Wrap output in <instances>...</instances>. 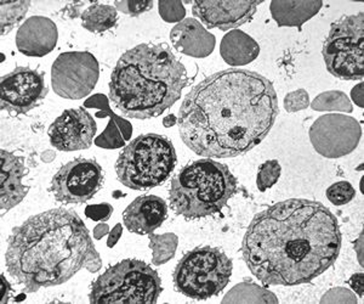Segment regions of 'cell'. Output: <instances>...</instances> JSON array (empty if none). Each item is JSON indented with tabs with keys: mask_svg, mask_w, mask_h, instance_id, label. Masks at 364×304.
Returning a JSON list of instances; mask_svg holds the SVG:
<instances>
[{
	"mask_svg": "<svg viewBox=\"0 0 364 304\" xmlns=\"http://www.w3.org/2000/svg\"><path fill=\"white\" fill-rule=\"evenodd\" d=\"M278 111L271 80L248 70H225L209 75L185 96L178 132L199 156L237 157L267 137Z\"/></svg>",
	"mask_w": 364,
	"mask_h": 304,
	"instance_id": "obj_1",
	"label": "cell"
},
{
	"mask_svg": "<svg viewBox=\"0 0 364 304\" xmlns=\"http://www.w3.org/2000/svg\"><path fill=\"white\" fill-rule=\"evenodd\" d=\"M341 231L336 216L316 201L291 199L257 213L245 233L242 253L261 283L296 286L336 263Z\"/></svg>",
	"mask_w": 364,
	"mask_h": 304,
	"instance_id": "obj_2",
	"label": "cell"
},
{
	"mask_svg": "<svg viewBox=\"0 0 364 304\" xmlns=\"http://www.w3.org/2000/svg\"><path fill=\"white\" fill-rule=\"evenodd\" d=\"M97 254L82 218L56 209L28 218L13 230L5 262L23 291L33 293L67 283Z\"/></svg>",
	"mask_w": 364,
	"mask_h": 304,
	"instance_id": "obj_3",
	"label": "cell"
},
{
	"mask_svg": "<svg viewBox=\"0 0 364 304\" xmlns=\"http://www.w3.org/2000/svg\"><path fill=\"white\" fill-rule=\"evenodd\" d=\"M188 84L186 67L166 44L145 43L122 55L109 80V99L129 118L149 120L176 104Z\"/></svg>",
	"mask_w": 364,
	"mask_h": 304,
	"instance_id": "obj_4",
	"label": "cell"
},
{
	"mask_svg": "<svg viewBox=\"0 0 364 304\" xmlns=\"http://www.w3.org/2000/svg\"><path fill=\"white\" fill-rule=\"evenodd\" d=\"M236 192V177L226 164L210 159H198L175 175L169 202L178 216L199 219L221 212Z\"/></svg>",
	"mask_w": 364,
	"mask_h": 304,
	"instance_id": "obj_5",
	"label": "cell"
},
{
	"mask_svg": "<svg viewBox=\"0 0 364 304\" xmlns=\"http://www.w3.org/2000/svg\"><path fill=\"white\" fill-rule=\"evenodd\" d=\"M178 162L173 142L164 135L145 134L125 146L117 159V177L133 190H149L168 180Z\"/></svg>",
	"mask_w": 364,
	"mask_h": 304,
	"instance_id": "obj_6",
	"label": "cell"
},
{
	"mask_svg": "<svg viewBox=\"0 0 364 304\" xmlns=\"http://www.w3.org/2000/svg\"><path fill=\"white\" fill-rule=\"evenodd\" d=\"M163 288L157 271L147 263L125 259L108 268L91 285L90 303H157Z\"/></svg>",
	"mask_w": 364,
	"mask_h": 304,
	"instance_id": "obj_7",
	"label": "cell"
},
{
	"mask_svg": "<svg viewBox=\"0 0 364 304\" xmlns=\"http://www.w3.org/2000/svg\"><path fill=\"white\" fill-rule=\"evenodd\" d=\"M232 259L216 247H197L187 252L175 268L176 291L193 300L218 296L231 279Z\"/></svg>",
	"mask_w": 364,
	"mask_h": 304,
	"instance_id": "obj_8",
	"label": "cell"
},
{
	"mask_svg": "<svg viewBox=\"0 0 364 304\" xmlns=\"http://www.w3.org/2000/svg\"><path fill=\"white\" fill-rule=\"evenodd\" d=\"M328 71L343 80H362L364 75V15H348L331 25L323 46Z\"/></svg>",
	"mask_w": 364,
	"mask_h": 304,
	"instance_id": "obj_9",
	"label": "cell"
},
{
	"mask_svg": "<svg viewBox=\"0 0 364 304\" xmlns=\"http://www.w3.org/2000/svg\"><path fill=\"white\" fill-rule=\"evenodd\" d=\"M100 67L95 56L87 51H70L58 55L51 67V85L58 96L80 100L97 84Z\"/></svg>",
	"mask_w": 364,
	"mask_h": 304,
	"instance_id": "obj_10",
	"label": "cell"
},
{
	"mask_svg": "<svg viewBox=\"0 0 364 304\" xmlns=\"http://www.w3.org/2000/svg\"><path fill=\"white\" fill-rule=\"evenodd\" d=\"M104 179V169L95 159H77L60 168L50 192L61 204H85L101 190Z\"/></svg>",
	"mask_w": 364,
	"mask_h": 304,
	"instance_id": "obj_11",
	"label": "cell"
},
{
	"mask_svg": "<svg viewBox=\"0 0 364 304\" xmlns=\"http://www.w3.org/2000/svg\"><path fill=\"white\" fill-rule=\"evenodd\" d=\"M362 137L360 123L345 115H324L312 125L310 139L315 150L327 159H339L356 150Z\"/></svg>",
	"mask_w": 364,
	"mask_h": 304,
	"instance_id": "obj_12",
	"label": "cell"
},
{
	"mask_svg": "<svg viewBox=\"0 0 364 304\" xmlns=\"http://www.w3.org/2000/svg\"><path fill=\"white\" fill-rule=\"evenodd\" d=\"M1 109L14 115H25L42 104L49 89L44 73L29 67H17L1 77Z\"/></svg>",
	"mask_w": 364,
	"mask_h": 304,
	"instance_id": "obj_13",
	"label": "cell"
},
{
	"mask_svg": "<svg viewBox=\"0 0 364 304\" xmlns=\"http://www.w3.org/2000/svg\"><path fill=\"white\" fill-rule=\"evenodd\" d=\"M97 132L94 117L84 108L63 111L61 116L50 125L49 138L51 145L58 151L87 150Z\"/></svg>",
	"mask_w": 364,
	"mask_h": 304,
	"instance_id": "obj_14",
	"label": "cell"
},
{
	"mask_svg": "<svg viewBox=\"0 0 364 304\" xmlns=\"http://www.w3.org/2000/svg\"><path fill=\"white\" fill-rule=\"evenodd\" d=\"M261 3L240 0L195 1L192 11L209 28L228 31L250 21Z\"/></svg>",
	"mask_w": 364,
	"mask_h": 304,
	"instance_id": "obj_15",
	"label": "cell"
},
{
	"mask_svg": "<svg viewBox=\"0 0 364 304\" xmlns=\"http://www.w3.org/2000/svg\"><path fill=\"white\" fill-rule=\"evenodd\" d=\"M58 41V27L48 17H29L17 31V49L26 56L43 58L54 51Z\"/></svg>",
	"mask_w": 364,
	"mask_h": 304,
	"instance_id": "obj_16",
	"label": "cell"
},
{
	"mask_svg": "<svg viewBox=\"0 0 364 304\" xmlns=\"http://www.w3.org/2000/svg\"><path fill=\"white\" fill-rule=\"evenodd\" d=\"M168 217V204L154 195L139 196L123 212L125 228L139 235L154 234Z\"/></svg>",
	"mask_w": 364,
	"mask_h": 304,
	"instance_id": "obj_17",
	"label": "cell"
},
{
	"mask_svg": "<svg viewBox=\"0 0 364 304\" xmlns=\"http://www.w3.org/2000/svg\"><path fill=\"white\" fill-rule=\"evenodd\" d=\"M176 51L192 58H207L215 48V36L208 32L195 19H185L170 32Z\"/></svg>",
	"mask_w": 364,
	"mask_h": 304,
	"instance_id": "obj_18",
	"label": "cell"
},
{
	"mask_svg": "<svg viewBox=\"0 0 364 304\" xmlns=\"http://www.w3.org/2000/svg\"><path fill=\"white\" fill-rule=\"evenodd\" d=\"M84 108L99 110V112L95 115L97 118L109 117V122L104 133L95 138L96 146L113 150V149L123 147L125 146V142H128L129 139L132 138L133 125L130 122L117 116L116 113L113 112L109 108L107 96L104 94H95L85 100Z\"/></svg>",
	"mask_w": 364,
	"mask_h": 304,
	"instance_id": "obj_19",
	"label": "cell"
},
{
	"mask_svg": "<svg viewBox=\"0 0 364 304\" xmlns=\"http://www.w3.org/2000/svg\"><path fill=\"white\" fill-rule=\"evenodd\" d=\"M28 173L25 166V159L1 150V175H0V197H1V211H10L21 204L27 194L28 188L22 184L23 177Z\"/></svg>",
	"mask_w": 364,
	"mask_h": 304,
	"instance_id": "obj_20",
	"label": "cell"
},
{
	"mask_svg": "<svg viewBox=\"0 0 364 304\" xmlns=\"http://www.w3.org/2000/svg\"><path fill=\"white\" fill-rule=\"evenodd\" d=\"M321 0H273L269 5L273 20L279 27L301 28L322 9Z\"/></svg>",
	"mask_w": 364,
	"mask_h": 304,
	"instance_id": "obj_21",
	"label": "cell"
},
{
	"mask_svg": "<svg viewBox=\"0 0 364 304\" xmlns=\"http://www.w3.org/2000/svg\"><path fill=\"white\" fill-rule=\"evenodd\" d=\"M220 54L230 66H245L259 56L260 46L243 31L232 29L221 41Z\"/></svg>",
	"mask_w": 364,
	"mask_h": 304,
	"instance_id": "obj_22",
	"label": "cell"
},
{
	"mask_svg": "<svg viewBox=\"0 0 364 304\" xmlns=\"http://www.w3.org/2000/svg\"><path fill=\"white\" fill-rule=\"evenodd\" d=\"M118 21V10L112 5L92 4L82 14V26L91 33H104Z\"/></svg>",
	"mask_w": 364,
	"mask_h": 304,
	"instance_id": "obj_23",
	"label": "cell"
},
{
	"mask_svg": "<svg viewBox=\"0 0 364 304\" xmlns=\"http://www.w3.org/2000/svg\"><path fill=\"white\" fill-rule=\"evenodd\" d=\"M226 302H274L278 300L272 292L257 286L255 283H240L236 288H232L225 297Z\"/></svg>",
	"mask_w": 364,
	"mask_h": 304,
	"instance_id": "obj_24",
	"label": "cell"
},
{
	"mask_svg": "<svg viewBox=\"0 0 364 304\" xmlns=\"http://www.w3.org/2000/svg\"><path fill=\"white\" fill-rule=\"evenodd\" d=\"M149 247L154 251V266H161L173 258L178 248V239L175 234L168 233L163 235L149 234Z\"/></svg>",
	"mask_w": 364,
	"mask_h": 304,
	"instance_id": "obj_25",
	"label": "cell"
},
{
	"mask_svg": "<svg viewBox=\"0 0 364 304\" xmlns=\"http://www.w3.org/2000/svg\"><path fill=\"white\" fill-rule=\"evenodd\" d=\"M311 108L315 111H341L351 113L353 111L351 101L345 93L339 90L322 93L312 101Z\"/></svg>",
	"mask_w": 364,
	"mask_h": 304,
	"instance_id": "obj_26",
	"label": "cell"
},
{
	"mask_svg": "<svg viewBox=\"0 0 364 304\" xmlns=\"http://www.w3.org/2000/svg\"><path fill=\"white\" fill-rule=\"evenodd\" d=\"M1 34L9 33L18 22L23 20L31 6V1H1Z\"/></svg>",
	"mask_w": 364,
	"mask_h": 304,
	"instance_id": "obj_27",
	"label": "cell"
},
{
	"mask_svg": "<svg viewBox=\"0 0 364 304\" xmlns=\"http://www.w3.org/2000/svg\"><path fill=\"white\" fill-rule=\"evenodd\" d=\"M282 167L277 159H269L261 164L257 173V185L260 192H266L277 183L281 177Z\"/></svg>",
	"mask_w": 364,
	"mask_h": 304,
	"instance_id": "obj_28",
	"label": "cell"
},
{
	"mask_svg": "<svg viewBox=\"0 0 364 304\" xmlns=\"http://www.w3.org/2000/svg\"><path fill=\"white\" fill-rule=\"evenodd\" d=\"M356 190L348 182H338L331 185L327 190L328 200L336 206H343L353 200Z\"/></svg>",
	"mask_w": 364,
	"mask_h": 304,
	"instance_id": "obj_29",
	"label": "cell"
},
{
	"mask_svg": "<svg viewBox=\"0 0 364 304\" xmlns=\"http://www.w3.org/2000/svg\"><path fill=\"white\" fill-rule=\"evenodd\" d=\"M159 15L168 23L183 21L186 16V9L178 0H161L158 3Z\"/></svg>",
	"mask_w": 364,
	"mask_h": 304,
	"instance_id": "obj_30",
	"label": "cell"
},
{
	"mask_svg": "<svg viewBox=\"0 0 364 304\" xmlns=\"http://www.w3.org/2000/svg\"><path fill=\"white\" fill-rule=\"evenodd\" d=\"M114 8L129 16H140L141 14L154 8V1L151 0H119L114 1Z\"/></svg>",
	"mask_w": 364,
	"mask_h": 304,
	"instance_id": "obj_31",
	"label": "cell"
},
{
	"mask_svg": "<svg viewBox=\"0 0 364 304\" xmlns=\"http://www.w3.org/2000/svg\"><path fill=\"white\" fill-rule=\"evenodd\" d=\"M310 106V96L305 89H299L287 94L284 99V108L288 112H298Z\"/></svg>",
	"mask_w": 364,
	"mask_h": 304,
	"instance_id": "obj_32",
	"label": "cell"
},
{
	"mask_svg": "<svg viewBox=\"0 0 364 304\" xmlns=\"http://www.w3.org/2000/svg\"><path fill=\"white\" fill-rule=\"evenodd\" d=\"M113 214L112 204H89L85 209V216L94 221H107Z\"/></svg>",
	"mask_w": 364,
	"mask_h": 304,
	"instance_id": "obj_33",
	"label": "cell"
},
{
	"mask_svg": "<svg viewBox=\"0 0 364 304\" xmlns=\"http://www.w3.org/2000/svg\"><path fill=\"white\" fill-rule=\"evenodd\" d=\"M321 302L322 303H326V302H333V303H336V302L338 303L339 302H343V303L352 302V303H356L357 298L351 291H348L346 288H333L331 291L327 292Z\"/></svg>",
	"mask_w": 364,
	"mask_h": 304,
	"instance_id": "obj_34",
	"label": "cell"
},
{
	"mask_svg": "<svg viewBox=\"0 0 364 304\" xmlns=\"http://www.w3.org/2000/svg\"><path fill=\"white\" fill-rule=\"evenodd\" d=\"M122 234H123V226H122V224H117L116 226L113 228L112 231L109 233V236H108L107 246L109 247V248L116 246L117 242L119 241Z\"/></svg>",
	"mask_w": 364,
	"mask_h": 304,
	"instance_id": "obj_35",
	"label": "cell"
},
{
	"mask_svg": "<svg viewBox=\"0 0 364 304\" xmlns=\"http://www.w3.org/2000/svg\"><path fill=\"white\" fill-rule=\"evenodd\" d=\"M350 283H351L353 290H355L360 297L363 296V274H362V273H360V274H355V276H352L351 280H350Z\"/></svg>",
	"mask_w": 364,
	"mask_h": 304,
	"instance_id": "obj_36",
	"label": "cell"
},
{
	"mask_svg": "<svg viewBox=\"0 0 364 304\" xmlns=\"http://www.w3.org/2000/svg\"><path fill=\"white\" fill-rule=\"evenodd\" d=\"M352 99L360 108H363V83H360L353 88Z\"/></svg>",
	"mask_w": 364,
	"mask_h": 304,
	"instance_id": "obj_37",
	"label": "cell"
},
{
	"mask_svg": "<svg viewBox=\"0 0 364 304\" xmlns=\"http://www.w3.org/2000/svg\"><path fill=\"white\" fill-rule=\"evenodd\" d=\"M108 231H109L108 225L106 223H101L94 229V236H95L96 240H101L105 235H107Z\"/></svg>",
	"mask_w": 364,
	"mask_h": 304,
	"instance_id": "obj_38",
	"label": "cell"
},
{
	"mask_svg": "<svg viewBox=\"0 0 364 304\" xmlns=\"http://www.w3.org/2000/svg\"><path fill=\"white\" fill-rule=\"evenodd\" d=\"M178 123V117L174 116V115H168V116L163 120V125L166 127V128H170V127H173V125H176Z\"/></svg>",
	"mask_w": 364,
	"mask_h": 304,
	"instance_id": "obj_39",
	"label": "cell"
},
{
	"mask_svg": "<svg viewBox=\"0 0 364 304\" xmlns=\"http://www.w3.org/2000/svg\"><path fill=\"white\" fill-rule=\"evenodd\" d=\"M42 159L44 162H51L55 159V154L53 151H46L43 154Z\"/></svg>",
	"mask_w": 364,
	"mask_h": 304,
	"instance_id": "obj_40",
	"label": "cell"
}]
</instances>
